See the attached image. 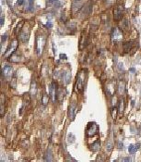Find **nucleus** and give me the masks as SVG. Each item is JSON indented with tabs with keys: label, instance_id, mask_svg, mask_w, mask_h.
I'll list each match as a JSON object with an SVG mask.
<instances>
[{
	"label": "nucleus",
	"instance_id": "nucleus-10",
	"mask_svg": "<svg viewBox=\"0 0 141 162\" xmlns=\"http://www.w3.org/2000/svg\"><path fill=\"white\" fill-rule=\"evenodd\" d=\"M29 38H30V32H29V31H28V30L22 31L21 34H20V40H21L22 43H27Z\"/></svg>",
	"mask_w": 141,
	"mask_h": 162
},
{
	"label": "nucleus",
	"instance_id": "nucleus-26",
	"mask_svg": "<svg viewBox=\"0 0 141 162\" xmlns=\"http://www.w3.org/2000/svg\"><path fill=\"white\" fill-rule=\"evenodd\" d=\"M60 59H68V57L65 54H60Z\"/></svg>",
	"mask_w": 141,
	"mask_h": 162
},
{
	"label": "nucleus",
	"instance_id": "nucleus-25",
	"mask_svg": "<svg viewBox=\"0 0 141 162\" xmlns=\"http://www.w3.org/2000/svg\"><path fill=\"white\" fill-rule=\"evenodd\" d=\"M29 10L30 11L33 10V0H29Z\"/></svg>",
	"mask_w": 141,
	"mask_h": 162
},
{
	"label": "nucleus",
	"instance_id": "nucleus-22",
	"mask_svg": "<svg viewBox=\"0 0 141 162\" xmlns=\"http://www.w3.org/2000/svg\"><path fill=\"white\" fill-rule=\"evenodd\" d=\"M67 138H68V141H69V144H72L74 142V140H75V136L72 133H69Z\"/></svg>",
	"mask_w": 141,
	"mask_h": 162
},
{
	"label": "nucleus",
	"instance_id": "nucleus-32",
	"mask_svg": "<svg viewBox=\"0 0 141 162\" xmlns=\"http://www.w3.org/2000/svg\"><path fill=\"white\" fill-rule=\"evenodd\" d=\"M6 39H7V34H4V35L2 36V43H4V42L6 41Z\"/></svg>",
	"mask_w": 141,
	"mask_h": 162
},
{
	"label": "nucleus",
	"instance_id": "nucleus-20",
	"mask_svg": "<svg viewBox=\"0 0 141 162\" xmlns=\"http://www.w3.org/2000/svg\"><path fill=\"white\" fill-rule=\"evenodd\" d=\"M124 109H125V103H124V99L121 98V99H120V104H119V112H120V113H123V112H124Z\"/></svg>",
	"mask_w": 141,
	"mask_h": 162
},
{
	"label": "nucleus",
	"instance_id": "nucleus-30",
	"mask_svg": "<svg viewBox=\"0 0 141 162\" xmlns=\"http://www.w3.org/2000/svg\"><path fill=\"white\" fill-rule=\"evenodd\" d=\"M46 26H47V27H48V28H52V22H51L50 21H47V23L46 24Z\"/></svg>",
	"mask_w": 141,
	"mask_h": 162
},
{
	"label": "nucleus",
	"instance_id": "nucleus-14",
	"mask_svg": "<svg viewBox=\"0 0 141 162\" xmlns=\"http://www.w3.org/2000/svg\"><path fill=\"white\" fill-rule=\"evenodd\" d=\"M140 147V144H135V145H130L128 147V151L130 154H135Z\"/></svg>",
	"mask_w": 141,
	"mask_h": 162
},
{
	"label": "nucleus",
	"instance_id": "nucleus-6",
	"mask_svg": "<svg viewBox=\"0 0 141 162\" xmlns=\"http://www.w3.org/2000/svg\"><path fill=\"white\" fill-rule=\"evenodd\" d=\"M17 46H18V41H17V40L12 41V42H11V44H10V45L8 46V48H7L6 52L4 53V57H10L11 55L15 52Z\"/></svg>",
	"mask_w": 141,
	"mask_h": 162
},
{
	"label": "nucleus",
	"instance_id": "nucleus-15",
	"mask_svg": "<svg viewBox=\"0 0 141 162\" xmlns=\"http://www.w3.org/2000/svg\"><path fill=\"white\" fill-rule=\"evenodd\" d=\"M30 93H31L32 96H34V95L37 94V84H36V83H35L34 81H33V82H32Z\"/></svg>",
	"mask_w": 141,
	"mask_h": 162
},
{
	"label": "nucleus",
	"instance_id": "nucleus-1",
	"mask_svg": "<svg viewBox=\"0 0 141 162\" xmlns=\"http://www.w3.org/2000/svg\"><path fill=\"white\" fill-rule=\"evenodd\" d=\"M86 70L83 69L82 71H80L77 76L76 80V84H75V90L78 93H82L84 91V86L86 84Z\"/></svg>",
	"mask_w": 141,
	"mask_h": 162
},
{
	"label": "nucleus",
	"instance_id": "nucleus-18",
	"mask_svg": "<svg viewBox=\"0 0 141 162\" xmlns=\"http://www.w3.org/2000/svg\"><path fill=\"white\" fill-rule=\"evenodd\" d=\"M125 84L123 82V81H121V82H119V86H118V91L120 94H123V93L125 92Z\"/></svg>",
	"mask_w": 141,
	"mask_h": 162
},
{
	"label": "nucleus",
	"instance_id": "nucleus-28",
	"mask_svg": "<svg viewBox=\"0 0 141 162\" xmlns=\"http://www.w3.org/2000/svg\"><path fill=\"white\" fill-rule=\"evenodd\" d=\"M24 4V0H18L17 1V5L18 6H22Z\"/></svg>",
	"mask_w": 141,
	"mask_h": 162
},
{
	"label": "nucleus",
	"instance_id": "nucleus-36",
	"mask_svg": "<svg viewBox=\"0 0 141 162\" xmlns=\"http://www.w3.org/2000/svg\"><path fill=\"white\" fill-rule=\"evenodd\" d=\"M119 1H120V0H119Z\"/></svg>",
	"mask_w": 141,
	"mask_h": 162
},
{
	"label": "nucleus",
	"instance_id": "nucleus-17",
	"mask_svg": "<svg viewBox=\"0 0 141 162\" xmlns=\"http://www.w3.org/2000/svg\"><path fill=\"white\" fill-rule=\"evenodd\" d=\"M53 157H52V152H51V149L48 148L46 152V156H45V160L46 161H52Z\"/></svg>",
	"mask_w": 141,
	"mask_h": 162
},
{
	"label": "nucleus",
	"instance_id": "nucleus-12",
	"mask_svg": "<svg viewBox=\"0 0 141 162\" xmlns=\"http://www.w3.org/2000/svg\"><path fill=\"white\" fill-rule=\"evenodd\" d=\"M134 45H135L134 41H128V42H126L125 44L124 45V52L126 53V54H128V53L133 49Z\"/></svg>",
	"mask_w": 141,
	"mask_h": 162
},
{
	"label": "nucleus",
	"instance_id": "nucleus-29",
	"mask_svg": "<svg viewBox=\"0 0 141 162\" xmlns=\"http://www.w3.org/2000/svg\"><path fill=\"white\" fill-rule=\"evenodd\" d=\"M118 148H119V149H123V148H124V144H123L122 142H119V143H118Z\"/></svg>",
	"mask_w": 141,
	"mask_h": 162
},
{
	"label": "nucleus",
	"instance_id": "nucleus-9",
	"mask_svg": "<svg viewBox=\"0 0 141 162\" xmlns=\"http://www.w3.org/2000/svg\"><path fill=\"white\" fill-rule=\"evenodd\" d=\"M57 84L56 83H51L49 85V93H50V95H51V98L52 100L56 102L57 100Z\"/></svg>",
	"mask_w": 141,
	"mask_h": 162
},
{
	"label": "nucleus",
	"instance_id": "nucleus-27",
	"mask_svg": "<svg viewBox=\"0 0 141 162\" xmlns=\"http://www.w3.org/2000/svg\"><path fill=\"white\" fill-rule=\"evenodd\" d=\"M117 160H121V161H131V158L130 157H125V158H120Z\"/></svg>",
	"mask_w": 141,
	"mask_h": 162
},
{
	"label": "nucleus",
	"instance_id": "nucleus-8",
	"mask_svg": "<svg viewBox=\"0 0 141 162\" xmlns=\"http://www.w3.org/2000/svg\"><path fill=\"white\" fill-rule=\"evenodd\" d=\"M2 73H3V76L9 79V78L12 76V73H13V69L11 66L9 65H5L3 68H2Z\"/></svg>",
	"mask_w": 141,
	"mask_h": 162
},
{
	"label": "nucleus",
	"instance_id": "nucleus-4",
	"mask_svg": "<svg viewBox=\"0 0 141 162\" xmlns=\"http://www.w3.org/2000/svg\"><path fill=\"white\" fill-rule=\"evenodd\" d=\"M124 11H125V7L123 5L117 6L116 8H114V10H113V18H114V20L116 21H121V19L123 18V15H124Z\"/></svg>",
	"mask_w": 141,
	"mask_h": 162
},
{
	"label": "nucleus",
	"instance_id": "nucleus-3",
	"mask_svg": "<svg viewBox=\"0 0 141 162\" xmlns=\"http://www.w3.org/2000/svg\"><path fill=\"white\" fill-rule=\"evenodd\" d=\"M98 132V125L94 121L89 122L86 128V134L91 137V136L96 135Z\"/></svg>",
	"mask_w": 141,
	"mask_h": 162
},
{
	"label": "nucleus",
	"instance_id": "nucleus-33",
	"mask_svg": "<svg viewBox=\"0 0 141 162\" xmlns=\"http://www.w3.org/2000/svg\"><path fill=\"white\" fill-rule=\"evenodd\" d=\"M114 1H115V0H107V3H108V4H113Z\"/></svg>",
	"mask_w": 141,
	"mask_h": 162
},
{
	"label": "nucleus",
	"instance_id": "nucleus-11",
	"mask_svg": "<svg viewBox=\"0 0 141 162\" xmlns=\"http://www.w3.org/2000/svg\"><path fill=\"white\" fill-rule=\"evenodd\" d=\"M60 78H61V80L63 81V83H64V84H69L70 82V79H71V75H70V73L68 71H64L62 74L60 75Z\"/></svg>",
	"mask_w": 141,
	"mask_h": 162
},
{
	"label": "nucleus",
	"instance_id": "nucleus-21",
	"mask_svg": "<svg viewBox=\"0 0 141 162\" xmlns=\"http://www.w3.org/2000/svg\"><path fill=\"white\" fill-rule=\"evenodd\" d=\"M48 101H49V97H48V95H47V94H45L44 96H43V98H42V103H43V105H45V106L47 105Z\"/></svg>",
	"mask_w": 141,
	"mask_h": 162
},
{
	"label": "nucleus",
	"instance_id": "nucleus-5",
	"mask_svg": "<svg viewBox=\"0 0 141 162\" xmlns=\"http://www.w3.org/2000/svg\"><path fill=\"white\" fill-rule=\"evenodd\" d=\"M123 38L122 32L118 28H113L111 31V42L112 43H119Z\"/></svg>",
	"mask_w": 141,
	"mask_h": 162
},
{
	"label": "nucleus",
	"instance_id": "nucleus-24",
	"mask_svg": "<svg viewBox=\"0 0 141 162\" xmlns=\"http://www.w3.org/2000/svg\"><path fill=\"white\" fill-rule=\"evenodd\" d=\"M1 116H4V95H2V102H1Z\"/></svg>",
	"mask_w": 141,
	"mask_h": 162
},
{
	"label": "nucleus",
	"instance_id": "nucleus-13",
	"mask_svg": "<svg viewBox=\"0 0 141 162\" xmlns=\"http://www.w3.org/2000/svg\"><path fill=\"white\" fill-rule=\"evenodd\" d=\"M75 110H76V103L72 102L70 104V108H69V116H70V119L72 120L74 119V116H75Z\"/></svg>",
	"mask_w": 141,
	"mask_h": 162
},
{
	"label": "nucleus",
	"instance_id": "nucleus-2",
	"mask_svg": "<svg viewBox=\"0 0 141 162\" xmlns=\"http://www.w3.org/2000/svg\"><path fill=\"white\" fill-rule=\"evenodd\" d=\"M46 46V37L45 36H37L36 38V48H35V51H36V54L38 56L42 55V52L45 48Z\"/></svg>",
	"mask_w": 141,
	"mask_h": 162
},
{
	"label": "nucleus",
	"instance_id": "nucleus-19",
	"mask_svg": "<svg viewBox=\"0 0 141 162\" xmlns=\"http://www.w3.org/2000/svg\"><path fill=\"white\" fill-rule=\"evenodd\" d=\"M112 147H113V142H112V138H111L110 139V140L108 141V143H107V146H106L107 151H108V152H110V151L112 150Z\"/></svg>",
	"mask_w": 141,
	"mask_h": 162
},
{
	"label": "nucleus",
	"instance_id": "nucleus-7",
	"mask_svg": "<svg viewBox=\"0 0 141 162\" xmlns=\"http://www.w3.org/2000/svg\"><path fill=\"white\" fill-rule=\"evenodd\" d=\"M83 7V0H72L71 2V11L72 13H77Z\"/></svg>",
	"mask_w": 141,
	"mask_h": 162
},
{
	"label": "nucleus",
	"instance_id": "nucleus-16",
	"mask_svg": "<svg viewBox=\"0 0 141 162\" xmlns=\"http://www.w3.org/2000/svg\"><path fill=\"white\" fill-rule=\"evenodd\" d=\"M90 148H91V150L94 151V152L98 151L99 148H100V143H99V141H97V142H95L94 144H92V145L90 146Z\"/></svg>",
	"mask_w": 141,
	"mask_h": 162
},
{
	"label": "nucleus",
	"instance_id": "nucleus-35",
	"mask_svg": "<svg viewBox=\"0 0 141 162\" xmlns=\"http://www.w3.org/2000/svg\"><path fill=\"white\" fill-rule=\"evenodd\" d=\"M57 1H59V0H49V2H51V3H54V2H57Z\"/></svg>",
	"mask_w": 141,
	"mask_h": 162
},
{
	"label": "nucleus",
	"instance_id": "nucleus-31",
	"mask_svg": "<svg viewBox=\"0 0 141 162\" xmlns=\"http://www.w3.org/2000/svg\"><path fill=\"white\" fill-rule=\"evenodd\" d=\"M0 22H1V26H3V24H4V15H1V20H0Z\"/></svg>",
	"mask_w": 141,
	"mask_h": 162
},
{
	"label": "nucleus",
	"instance_id": "nucleus-34",
	"mask_svg": "<svg viewBox=\"0 0 141 162\" xmlns=\"http://www.w3.org/2000/svg\"><path fill=\"white\" fill-rule=\"evenodd\" d=\"M129 70H130L131 72H135V71H136V69H135V68H130Z\"/></svg>",
	"mask_w": 141,
	"mask_h": 162
},
{
	"label": "nucleus",
	"instance_id": "nucleus-23",
	"mask_svg": "<svg viewBox=\"0 0 141 162\" xmlns=\"http://www.w3.org/2000/svg\"><path fill=\"white\" fill-rule=\"evenodd\" d=\"M67 26H68L70 29L73 30V29H75V27H76V24H75V22H73V21H70V22L67 24Z\"/></svg>",
	"mask_w": 141,
	"mask_h": 162
}]
</instances>
